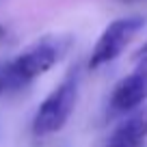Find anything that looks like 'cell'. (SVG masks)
Returning a JSON list of instances; mask_svg holds the SVG:
<instances>
[{
  "mask_svg": "<svg viewBox=\"0 0 147 147\" xmlns=\"http://www.w3.org/2000/svg\"><path fill=\"white\" fill-rule=\"evenodd\" d=\"M134 59H136V63H147V41L138 48V52H136V56H134Z\"/></svg>",
  "mask_w": 147,
  "mask_h": 147,
  "instance_id": "cell-7",
  "label": "cell"
},
{
  "mask_svg": "<svg viewBox=\"0 0 147 147\" xmlns=\"http://www.w3.org/2000/svg\"><path fill=\"white\" fill-rule=\"evenodd\" d=\"M76 100H78V76L71 74L39 104L32 119V134L43 138L59 132L74 113Z\"/></svg>",
  "mask_w": 147,
  "mask_h": 147,
  "instance_id": "cell-1",
  "label": "cell"
},
{
  "mask_svg": "<svg viewBox=\"0 0 147 147\" xmlns=\"http://www.w3.org/2000/svg\"><path fill=\"white\" fill-rule=\"evenodd\" d=\"M143 26H145V18H141V15L119 18V20H115V22H110L108 26L102 30L97 43L91 50L89 69H100L102 65L115 61L117 56L123 52V48L136 37V32L143 30Z\"/></svg>",
  "mask_w": 147,
  "mask_h": 147,
  "instance_id": "cell-3",
  "label": "cell"
},
{
  "mask_svg": "<svg viewBox=\"0 0 147 147\" xmlns=\"http://www.w3.org/2000/svg\"><path fill=\"white\" fill-rule=\"evenodd\" d=\"M147 138V104L138 106L117 125L106 147H143Z\"/></svg>",
  "mask_w": 147,
  "mask_h": 147,
  "instance_id": "cell-5",
  "label": "cell"
},
{
  "mask_svg": "<svg viewBox=\"0 0 147 147\" xmlns=\"http://www.w3.org/2000/svg\"><path fill=\"white\" fill-rule=\"evenodd\" d=\"M2 35H5V28H2V26H0V39H2Z\"/></svg>",
  "mask_w": 147,
  "mask_h": 147,
  "instance_id": "cell-8",
  "label": "cell"
},
{
  "mask_svg": "<svg viewBox=\"0 0 147 147\" xmlns=\"http://www.w3.org/2000/svg\"><path fill=\"white\" fill-rule=\"evenodd\" d=\"M11 89H18L15 87V80H13V71H11V61L7 63H0V95Z\"/></svg>",
  "mask_w": 147,
  "mask_h": 147,
  "instance_id": "cell-6",
  "label": "cell"
},
{
  "mask_svg": "<svg viewBox=\"0 0 147 147\" xmlns=\"http://www.w3.org/2000/svg\"><path fill=\"white\" fill-rule=\"evenodd\" d=\"M147 102V63H138L130 76L119 80L110 95L113 113H132Z\"/></svg>",
  "mask_w": 147,
  "mask_h": 147,
  "instance_id": "cell-4",
  "label": "cell"
},
{
  "mask_svg": "<svg viewBox=\"0 0 147 147\" xmlns=\"http://www.w3.org/2000/svg\"><path fill=\"white\" fill-rule=\"evenodd\" d=\"M67 46L69 41L61 37H43L41 41H35L32 46H28L18 59L11 61L15 87H24L35 78H39L41 74H46L48 69H52L65 54Z\"/></svg>",
  "mask_w": 147,
  "mask_h": 147,
  "instance_id": "cell-2",
  "label": "cell"
}]
</instances>
